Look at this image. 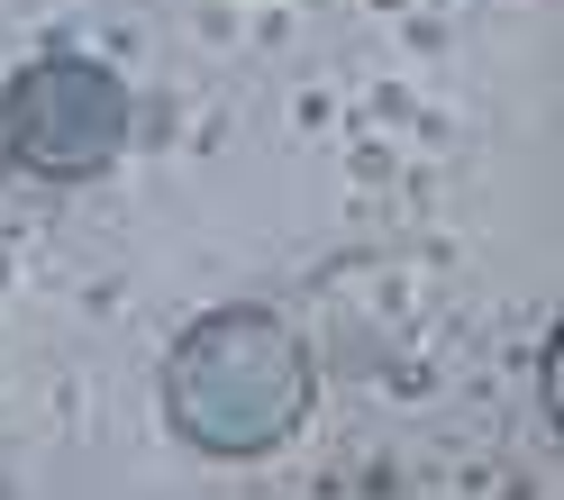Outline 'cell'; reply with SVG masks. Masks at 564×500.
Masks as SVG:
<instances>
[{
    "label": "cell",
    "instance_id": "obj_1",
    "mask_svg": "<svg viewBox=\"0 0 564 500\" xmlns=\"http://www.w3.org/2000/svg\"><path fill=\"white\" fill-rule=\"evenodd\" d=\"M164 419L200 455H273L310 419V346L273 309H209L164 355Z\"/></svg>",
    "mask_w": 564,
    "mask_h": 500
},
{
    "label": "cell",
    "instance_id": "obj_2",
    "mask_svg": "<svg viewBox=\"0 0 564 500\" xmlns=\"http://www.w3.org/2000/svg\"><path fill=\"white\" fill-rule=\"evenodd\" d=\"M137 100L100 55H37L19 64L10 91H0V155L37 183H91L128 155Z\"/></svg>",
    "mask_w": 564,
    "mask_h": 500
},
{
    "label": "cell",
    "instance_id": "obj_3",
    "mask_svg": "<svg viewBox=\"0 0 564 500\" xmlns=\"http://www.w3.org/2000/svg\"><path fill=\"white\" fill-rule=\"evenodd\" d=\"M538 382H546V419L564 427V328L546 337V365H538Z\"/></svg>",
    "mask_w": 564,
    "mask_h": 500
}]
</instances>
